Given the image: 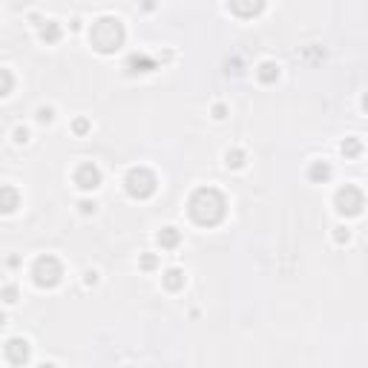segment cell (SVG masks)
Wrapping results in <instances>:
<instances>
[{
  "instance_id": "cell-1",
  "label": "cell",
  "mask_w": 368,
  "mask_h": 368,
  "mask_svg": "<svg viewBox=\"0 0 368 368\" xmlns=\"http://www.w3.org/2000/svg\"><path fill=\"white\" fill-rule=\"evenodd\" d=\"M225 196L213 187H201L196 190V196L190 198V213L196 219L198 225H216V222H222V216H225Z\"/></svg>"
},
{
  "instance_id": "cell-2",
  "label": "cell",
  "mask_w": 368,
  "mask_h": 368,
  "mask_svg": "<svg viewBox=\"0 0 368 368\" xmlns=\"http://www.w3.org/2000/svg\"><path fill=\"white\" fill-rule=\"evenodd\" d=\"M90 37H92V44H95L98 52H112L124 40V29H121V23L115 18H101V20H95Z\"/></svg>"
},
{
  "instance_id": "cell-3",
  "label": "cell",
  "mask_w": 368,
  "mask_h": 368,
  "mask_svg": "<svg viewBox=\"0 0 368 368\" xmlns=\"http://www.w3.org/2000/svg\"><path fill=\"white\" fill-rule=\"evenodd\" d=\"M127 193L135 198H147L155 193V176L150 170H144V167H138V170H130V176H127Z\"/></svg>"
},
{
  "instance_id": "cell-4",
  "label": "cell",
  "mask_w": 368,
  "mask_h": 368,
  "mask_svg": "<svg viewBox=\"0 0 368 368\" xmlns=\"http://www.w3.org/2000/svg\"><path fill=\"white\" fill-rule=\"evenodd\" d=\"M35 282L40 288H52L61 282V265L55 256H40L35 265Z\"/></svg>"
},
{
  "instance_id": "cell-5",
  "label": "cell",
  "mask_w": 368,
  "mask_h": 368,
  "mask_svg": "<svg viewBox=\"0 0 368 368\" xmlns=\"http://www.w3.org/2000/svg\"><path fill=\"white\" fill-rule=\"evenodd\" d=\"M337 205H340L342 213H359V207H362V193L357 187H345L337 193Z\"/></svg>"
},
{
  "instance_id": "cell-6",
  "label": "cell",
  "mask_w": 368,
  "mask_h": 368,
  "mask_svg": "<svg viewBox=\"0 0 368 368\" xmlns=\"http://www.w3.org/2000/svg\"><path fill=\"white\" fill-rule=\"evenodd\" d=\"M75 181H78V187H84V190H95L101 184L98 167H95V164H81L78 173H75Z\"/></svg>"
},
{
  "instance_id": "cell-7",
  "label": "cell",
  "mask_w": 368,
  "mask_h": 368,
  "mask_svg": "<svg viewBox=\"0 0 368 368\" xmlns=\"http://www.w3.org/2000/svg\"><path fill=\"white\" fill-rule=\"evenodd\" d=\"M6 359L12 365H23L29 359V342L26 340H9L6 342Z\"/></svg>"
},
{
  "instance_id": "cell-8",
  "label": "cell",
  "mask_w": 368,
  "mask_h": 368,
  "mask_svg": "<svg viewBox=\"0 0 368 368\" xmlns=\"http://www.w3.org/2000/svg\"><path fill=\"white\" fill-rule=\"evenodd\" d=\"M18 205H20L18 190L0 187V210H3V213H12V210H18Z\"/></svg>"
},
{
  "instance_id": "cell-9",
  "label": "cell",
  "mask_w": 368,
  "mask_h": 368,
  "mask_svg": "<svg viewBox=\"0 0 368 368\" xmlns=\"http://www.w3.org/2000/svg\"><path fill=\"white\" fill-rule=\"evenodd\" d=\"M158 242H161L164 248H176V244H179V230H176V227H164L161 233H158Z\"/></svg>"
},
{
  "instance_id": "cell-10",
  "label": "cell",
  "mask_w": 368,
  "mask_h": 368,
  "mask_svg": "<svg viewBox=\"0 0 368 368\" xmlns=\"http://www.w3.org/2000/svg\"><path fill=\"white\" fill-rule=\"evenodd\" d=\"M164 285L170 288V291H179L181 285H184V276H181V270H167V273H164Z\"/></svg>"
},
{
  "instance_id": "cell-11",
  "label": "cell",
  "mask_w": 368,
  "mask_h": 368,
  "mask_svg": "<svg viewBox=\"0 0 368 368\" xmlns=\"http://www.w3.org/2000/svg\"><path fill=\"white\" fill-rule=\"evenodd\" d=\"M276 75H279V66H273V63H262V66H259V78L265 84L276 81Z\"/></svg>"
},
{
  "instance_id": "cell-12",
  "label": "cell",
  "mask_w": 368,
  "mask_h": 368,
  "mask_svg": "<svg viewBox=\"0 0 368 368\" xmlns=\"http://www.w3.org/2000/svg\"><path fill=\"white\" fill-rule=\"evenodd\" d=\"M40 37H44V40H49V44H55V40L61 37V29H58V23H46V26L40 29Z\"/></svg>"
},
{
  "instance_id": "cell-13",
  "label": "cell",
  "mask_w": 368,
  "mask_h": 368,
  "mask_svg": "<svg viewBox=\"0 0 368 368\" xmlns=\"http://www.w3.org/2000/svg\"><path fill=\"white\" fill-rule=\"evenodd\" d=\"M12 72L9 69H0V98H3V95H9L12 92Z\"/></svg>"
},
{
  "instance_id": "cell-14",
  "label": "cell",
  "mask_w": 368,
  "mask_h": 368,
  "mask_svg": "<svg viewBox=\"0 0 368 368\" xmlns=\"http://www.w3.org/2000/svg\"><path fill=\"white\" fill-rule=\"evenodd\" d=\"M242 164H244V155L239 153V150L227 153V167H242Z\"/></svg>"
},
{
  "instance_id": "cell-15",
  "label": "cell",
  "mask_w": 368,
  "mask_h": 368,
  "mask_svg": "<svg viewBox=\"0 0 368 368\" xmlns=\"http://www.w3.org/2000/svg\"><path fill=\"white\" fill-rule=\"evenodd\" d=\"M311 176H314V179H328L331 170H328V164H316L314 170H311Z\"/></svg>"
},
{
  "instance_id": "cell-16",
  "label": "cell",
  "mask_w": 368,
  "mask_h": 368,
  "mask_svg": "<svg viewBox=\"0 0 368 368\" xmlns=\"http://www.w3.org/2000/svg\"><path fill=\"white\" fill-rule=\"evenodd\" d=\"M37 121H52V109H37Z\"/></svg>"
},
{
  "instance_id": "cell-17",
  "label": "cell",
  "mask_w": 368,
  "mask_h": 368,
  "mask_svg": "<svg viewBox=\"0 0 368 368\" xmlns=\"http://www.w3.org/2000/svg\"><path fill=\"white\" fill-rule=\"evenodd\" d=\"M15 141H20V144H23V141H29V133L23 130V127H20V130H15Z\"/></svg>"
},
{
  "instance_id": "cell-18",
  "label": "cell",
  "mask_w": 368,
  "mask_h": 368,
  "mask_svg": "<svg viewBox=\"0 0 368 368\" xmlns=\"http://www.w3.org/2000/svg\"><path fill=\"white\" fill-rule=\"evenodd\" d=\"M141 268H147V270L155 268V256H144V259H141Z\"/></svg>"
},
{
  "instance_id": "cell-19",
  "label": "cell",
  "mask_w": 368,
  "mask_h": 368,
  "mask_svg": "<svg viewBox=\"0 0 368 368\" xmlns=\"http://www.w3.org/2000/svg\"><path fill=\"white\" fill-rule=\"evenodd\" d=\"M3 297H6V302H15V288H6V291H3Z\"/></svg>"
},
{
  "instance_id": "cell-20",
  "label": "cell",
  "mask_w": 368,
  "mask_h": 368,
  "mask_svg": "<svg viewBox=\"0 0 368 368\" xmlns=\"http://www.w3.org/2000/svg\"><path fill=\"white\" fill-rule=\"evenodd\" d=\"M342 150H345V153H351V155H354V153H357V150H359V144H357V141H351L348 147H342Z\"/></svg>"
},
{
  "instance_id": "cell-21",
  "label": "cell",
  "mask_w": 368,
  "mask_h": 368,
  "mask_svg": "<svg viewBox=\"0 0 368 368\" xmlns=\"http://www.w3.org/2000/svg\"><path fill=\"white\" fill-rule=\"evenodd\" d=\"M81 210H84V213H92V210H95V205H92V201H81Z\"/></svg>"
},
{
  "instance_id": "cell-22",
  "label": "cell",
  "mask_w": 368,
  "mask_h": 368,
  "mask_svg": "<svg viewBox=\"0 0 368 368\" xmlns=\"http://www.w3.org/2000/svg\"><path fill=\"white\" fill-rule=\"evenodd\" d=\"M37 368H55V365H49V362H46V365H37Z\"/></svg>"
},
{
  "instance_id": "cell-23",
  "label": "cell",
  "mask_w": 368,
  "mask_h": 368,
  "mask_svg": "<svg viewBox=\"0 0 368 368\" xmlns=\"http://www.w3.org/2000/svg\"><path fill=\"white\" fill-rule=\"evenodd\" d=\"M0 325H3V314H0Z\"/></svg>"
}]
</instances>
